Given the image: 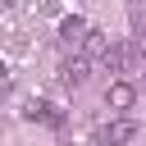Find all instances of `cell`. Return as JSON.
Listing matches in <instances>:
<instances>
[{"label": "cell", "instance_id": "obj_1", "mask_svg": "<svg viewBox=\"0 0 146 146\" xmlns=\"http://www.w3.org/2000/svg\"><path fill=\"white\" fill-rule=\"evenodd\" d=\"M105 105H110V110H119V114H123V110H132V105H137V87H132L128 78H114V82L105 87Z\"/></svg>", "mask_w": 146, "mask_h": 146}, {"label": "cell", "instance_id": "obj_2", "mask_svg": "<svg viewBox=\"0 0 146 146\" xmlns=\"http://www.w3.org/2000/svg\"><path fill=\"white\" fill-rule=\"evenodd\" d=\"M87 78H91V59H87V55L64 59V68H59V82H64V87H82Z\"/></svg>", "mask_w": 146, "mask_h": 146}, {"label": "cell", "instance_id": "obj_3", "mask_svg": "<svg viewBox=\"0 0 146 146\" xmlns=\"http://www.w3.org/2000/svg\"><path fill=\"white\" fill-rule=\"evenodd\" d=\"M87 32H91V27H87L82 14H64V18H59V41H64V46H78Z\"/></svg>", "mask_w": 146, "mask_h": 146}, {"label": "cell", "instance_id": "obj_4", "mask_svg": "<svg viewBox=\"0 0 146 146\" xmlns=\"http://www.w3.org/2000/svg\"><path fill=\"white\" fill-rule=\"evenodd\" d=\"M100 137H105V146H128V141L137 137V123H132V119H114Z\"/></svg>", "mask_w": 146, "mask_h": 146}, {"label": "cell", "instance_id": "obj_5", "mask_svg": "<svg viewBox=\"0 0 146 146\" xmlns=\"http://www.w3.org/2000/svg\"><path fill=\"white\" fill-rule=\"evenodd\" d=\"M82 46H87V55H105L114 41H110V32H105V27H91V32L82 36Z\"/></svg>", "mask_w": 146, "mask_h": 146}, {"label": "cell", "instance_id": "obj_6", "mask_svg": "<svg viewBox=\"0 0 146 146\" xmlns=\"http://www.w3.org/2000/svg\"><path fill=\"white\" fill-rule=\"evenodd\" d=\"M5 82H9V64L0 59V87H5Z\"/></svg>", "mask_w": 146, "mask_h": 146}, {"label": "cell", "instance_id": "obj_7", "mask_svg": "<svg viewBox=\"0 0 146 146\" xmlns=\"http://www.w3.org/2000/svg\"><path fill=\"white\" fill-rule=\"evenodd\" d=\"M0 100H5V87H0Z\"/></svg>", "mask_w": 146, "mask_h": 146}]
</instances>
